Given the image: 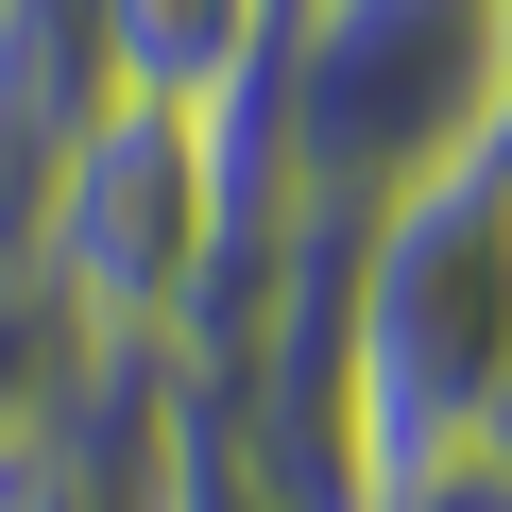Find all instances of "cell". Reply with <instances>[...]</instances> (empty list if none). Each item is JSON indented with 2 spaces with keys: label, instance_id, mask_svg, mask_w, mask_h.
I'll return each mask as SVG.
<instances>
[{
  "label": "cell",
  "instance_id": "1",
  "mask_svg": "<svg viewBox=\"0 0 512 512\" xmlns=\"http://www.w3.org/2000/svg\"><path fill=\"white\" fill-rule=\"evenodd\" d=\"M256 256H274V222L222 205V154H205V120H171V103H103V120L35 171V205H18V274L69 308V342H154V359H188V342L239 308Z\"/></svg>",
  "mask_w": 512,
  "mask_h": 512
},
{
  "label": "cell",
  "instance_id": "2",
  "mask_svg": "<svg viewBox=\"0 0 512 512\" xmlns=\"http://www.w3.org/2000/svg\"><path fill=\"white\" fill-rule=\"evenodd\" d=\"M359 461H512V188L478 171L359 222Z\"/></svg>",
  "mask_w": 512,
  "mask_h": 512
},
{
  "label": "cell",
  "instance_id": "3",
  "mask_svg": "<svg viewBox=\"0 0 512 512\" xmlns=\"http://www.w3.org/2000/svg\"><path fill=\"white\" fill-rule=\"evenodd\" d=\"M256 103H274V188L291 205H393L427 171H478L495 0H291Z\"/></svg>",
  "mask_w": 512,
  "mask_h": 512
},
{
  "label": "cell",
  "instance_id": "4",
  "mask_svg": "<svg viewBox=\"0 0 512 512\" xmlns=\"http://www.w3.org/2000/svg\"><path fill=\"white\" fill-rule=\"evenodd\" d=\"M291 0H103V69L120 103H171V120H222L256 69H274Z\"/></svg>",
  "mask_w": 512,
  "mask_h": 512
},
{
  "label": "cell",
  "instance_id": "5",
  "mask_svg": "<svg viewBox=\"0 0 512 512\" xmlns=\"http://www.w3.org/2000/svg\"><path fill=\"white\" fill-rule=\"evenodd\" d=\"M103 103H120V69H103V0H0V171L35 188Z\"/></svg>",
  "mask_w": 512,
  "mask_h": 512
},
{
  "label": "cell",
  "instance_id": "6",
  "mask_svg": "<svg viewBox=\"0 0 512 512\" xmlns=\"http://www.w3.org/2000/svg\"><path fill=\"white\" fill-rule=\"evenodd\" d=\"M69 376H86V342H69V308H52L35 274H0V461H18V444H52V410H69Z\"/></svg>",
  "mask_w": 512,
  "mask_h": 512
},
{
  "label": "cell",
  "instance_id": "7",
  "mask_svg": "<svg viewBox=\"0 0 512 512\" xmlns=\"http://www.w3.org/2000/svg\"><path fill=\"white\" fill-rule=\"evenodd\" d=\"M137 512H274V495H256V461L205 427V393L171 410V444H154V478H137Z\"/></svg>",
  "mask_w": 512,
  "mask_h": 512
},
{
  "label": "cell",
  "instance_id": "8",
  "mask_svg": "<svg viewBox=\"0 0 512 512\" xmlns=\"http://www.w3.org/2000/svg\"><path fill=\"white\" fill-rule=\"evenodd\" d=\"M0 512H137V478H103L69 444H18V461H0Z\"/></svg>",
  "mask_w": 512,
  "mask_h": 512
},
{
  "label": "cell",
  "instance_id": "9",
  "mask_svg": "<svg viewBox=\"0 0 512 512\" xmlns=\"http://www.w3.org/2000/svg\"><path fill=\"white\" fill-rule=\"evenodd\" d=\"M359 512H512V461H410V478H376Z\"/></svg>",
  "mask_w": 512,
  "mask_h": 512
},
{
  "label": "cell",
  "instance_id": "10",
  "mask_svg": "<svg viewBox=\"0 0 512 512\" xmlns=\"http://www.w3.org/2000/svg\"><path fill=\"white\" fill-rule=\"evenodd\" d=\"M478 171H512V0H495V103H478Z\"/></svg>",
  "mask_w": 512,
  "mask_h": 512
},
{
  "label": "cell",
  "instance_id": "11",
  "mask_svg": "<svg viewBox=\"0 0 512 512\" xmlns=\"http://www.w3.org/2000/svg\"><path fill=\"white\" fill-rule=\"evenodd\" d=\"M18 205H35V188H18V171H0V274H18Z\"/></svg>",
  "mask_w": 512,
  "mask_h": 512
},
{
  "label": "cell",
  "instance_id": "12",
  "mask_svg": "<svg viewBox=\"0 0 512 512\" xmlns=\"http://www.w3.org/2000/svg\"><path fill=\"white\" fill-rule=\"evenodd\" d=\"M478 188H512V171H478Z\"/></svg>",
  "mask_w": 512,
  "mask_h": 512
}]
</instances>
